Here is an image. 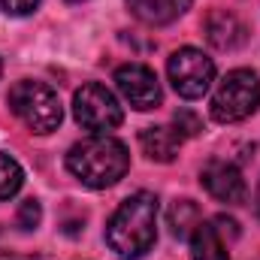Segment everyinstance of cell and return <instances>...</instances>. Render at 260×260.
<instances>
[{
  "label": "cell",
  "mask_w": 260,
  "mask_h": 260,
  "mask_svg": "<svg viewBox=\"0 0 260 260\" xmlns=\"http://www.w3.org/2000/svg\"><path fill=\"white\" fill-rule=\"evenodd\" d=\"M157 239V197L148 191L130 194L106 224V245L124 260L151 251Z\"/></svg>",
  "instance_id": "obj_1"
},
{
  "label": "cell",
  "mask_w": 260,
  "mask_h": 260,
  "mask_svg": "<svg viewBox=\"0 0 260 260\" xmlns=\"http://www.w3.org/2000/svg\"><path fill=\"white\" fill-rule=\"evenodd\" d=\"M0 73H3V64H0Z\"/></svg>",
  "instance_id": "obj_20"
},
{
  "label": "cell",
  "mask_w": 260,
  "mask_h": 260,
  "mask_svg": "<svg viewBox=\"0 0 260 260\" xmlns=\"http://www.w3.org/2000/svg\"><path fill=\"white\" fill-rule=\"evenodd\" d=\"M173 124H176L179 136H197L203 130V121L197 118V112H191V109H179L176 118H173Z\"/></svg>",
  "instance_id": "obj_16"
},
{
  "label": "cell",
  "mask_w": 260,
  "mask_h": 260,
  "mask_svg": "<svg viewBox=\"0 0 260 260\" xmlns=\"http://www.w3.org/2000/svg\"><path fill=\"white\" fill-rule=\"evenodd\" d=\"M0 6L6 15H30L40 6V0H0Z\"/></svg>",
  "instance_id": "obj_17"
},
{
  "label": "cell",
  "mask_w": 260,
  "mask_h": 260,
  "mask_svg": "<svg viewBox=\"0 0 260 260\" xmlns=\"http://www.w3.org/2000/svg\"><path fill=\"white\" fill-rule=\"evenodd\" d=\"M115 85H118L121 97L127 100L133 109H139V112L157 109V106H160V100H164V91H160L157 76H154L145 64H124V67H118V70H115Z\"/></svg>",
  "instance_id": "obj_7"
},
{
  "label": "cell",
  "mask_w": 260,
  "mask_h": 260,
  "mask_svg": "<svg viewBox=\"0 0 260 260\" xmlns=\"http://www.w3.org/2000/svg\"><path fill=\"white\" fill-rule=\"evenodd\" d=\"M191 260H230L224 233L215 221H200L191 233Z\"/></svg>",
  "instance_id": "obj_12"
},
{
  "label": "cell",
  "mask_w": 260,
  "mask_h": 260,
  "mask_svg": "<svg viewBox=\"0 0 260 260\" xmlns=\"http://www.w3.org/2000/svg\"><path fill=\"white\" fill-rule=\"evenodd\" d=\"M179 145H182V136L173 127H142L139 130V148L148 160H157V164H170L176 160L179 154Z\"/></svg>",
  "instance_id": "obj_11"
},
{
  "label": "cell",
  "mask_w": 260,
  "mask_h": 260,
  "mask_svg": "<svg viewBox=\"0 0 260 260\" xmlns=\"http://www.w3.org/2000/svg\"><path fill=\"white\" fill-rule=\"evenodd\" d=\"M73 115L76 121L91 133H109L124 121V109L118 103V97L100 85V82H88L76 91L73 97Z\"/></svg>",
  "instance_id": "obj_5"
},
{
  "label": "cell",
  "mask_w": 260,
  "mask_h": 260,
  "mask_svg": "<svg viewBox=\"0 0 260 260\" xmlns=\"http://www.w3.org/2000/svg\"><path fill=\"white\" fill-rule=\"evenodd\" d=\"M194 0H127L130 12L142 21V24H151V27H160V24H173L176 18H182L188 9H191Z\"/></svg>",
  "instance_id": "obj_10"
},
{
  "label": "cell",
  "mask_w": 260,
  "mask_h": 260,
  "mask_svg": "<svg viewBox=\"0 0 260 260\" xmlns=\"http://www.w3.org/2000/svg\"><path fill=\"white\" fill-rule=\"evenodd\" d=\"M21 185H24V173H21V167H18L9 154L0 151V200L15 197Z\"/></svg>",
  "instance_id": "obj_14"
},
{
  "label": "cell",
  "mask_w": 260,
  "mask_h": 260,
  "mask_svg": "<svg viewBox=\"0 0 260 260\" xmlns=\"http://www.w3.org/2000/svg\"><path fill=\"white\" fill-rule=\"evenodd\" d=\"M200 224V212L191 200H176L173 209H170V227H173V236H191L194 227Z\"/></svg>",
  "instance_id": "obj_13"
},
{
  "label": "cell",
  "mask_w": 260,
  "mask_h": 260,
  "mask_svg": "<svg viewBox=\"0 0 260 260\" xmlns=\"http://www.w3.org/2000/svg\"><path fill=\"white\" fill-rule=\"evenodd\" d=\"M257 215H260V185H257Z\"/></svg>",
  "instance_id": "obj_18"
},
{
  "label": "cell",
  "mask_w": 260,
  "mask_h": 260,
  "mask_svg": "<svg viewBox=\"0 0 260 260\" xmlns=\"http://www.w3.org/2000/svg\"><path fill=\"white\" fill-rule=\"evenodd\" d=\"M167 73H170V82H173L179 97L197 100L215 82V61L209 55H203L200 49H194V46H185V49L173 52V58L167 64Z\"/></svg>",
  "instance_id": "obj_6"
},
{
  "label": "cell",
  "mask_w": 260,
  "mask_h": 260,
  "mask_svg": "<svg viewBox=\"0 0 260 260\" xmlns=\"http://www.w3.org/2000/svg\"><path fill=\"white\" fill-rule=\"evenodd\" d=\"M260 109V79L254 70H230L212 94V118L218 124L245 121Z\"/></svg>",
  "instance_id": "obj_3"
},
{
  "label": "cell",
  "mask_w": 260,
  "mask_h": 260,
  "mask_svg": "<svg viewBox=\"0 0 260 260\" xmlns=\"http://www.w3.org/2000/svg\"><path fill=\"white\" fill-rule=\"evenodd\" d=\"M70 3H79V0H70Z\"/></svg>",
  "instance_id": "obj_19"
},
{
  "label": "cell",
  "mask_w": 260,
  "mask_h": 260,
  "mask_svg": "<svg viewBox=\"0 0 260 260\" xmlns=\"http://www.w3.org/2000/svg\"><path fill=\"white\" fill-rule=\"evenodd\" d=\"M15 221H18V227H21V230H37V227H40V221H43V206H40L37 200H24V203L18 206Z\"/></svg>",
  "instance_id": "obj_15"
},
{
  "label": "cell",
  "mask_w": 260,
  "mask_h": 260,
  "mask_svg": "<svg viewBox=\"0 0 260 260\" xmlns=\"http://www.w3.org/2000/svg\"><path fill=\"white\" fill-rule=\"evenodd\" d=\"M9 109L34 130V133H52L58 130L64 109L58 100V91L49 88L46 82H15L9 91Z\"/></svg>",
  "instance_id": "obj_4"
},
{
  "label": "cell",
  "mask_w": 260,
  "mask_h": 260,
  "mask_svg": "<svg viewBox=\"0 0 260 260\" xmlns=\"http://www.w3.org/2000/svg\"><path fill=\"white\" fill-rule=\"evenodd\" d=\"M200 185L218 203H242L245 200V179L236 164L230 160H209L200 173Z\"/></svg>",
  "instance_id": "obj_8"
},
{
  "label": "cell",
  "mask_w": 260,
  "mask_h": 260,
  "mask_svg": "<svg viewBox=\"0 0 260 260\" xmlns=\"http://www.w3.org/2000/svg\"><path fill=\"white\" fill-rule=\"evenodd\" d=\"M206 40H209L218 52H233V49H239V46L248 40V30H245V24H242L233 12L215 9V12H209V18H206Z\"/></svg>",
  "instance_id": "obj_9"
},
{
  "label": "cell",
  "mask_w": 260,
  "mask_h": 260,
  "mask_svg": "<svg viewBox=\"0 0 260 260\" xmlns=\"http://www.w3.org/2000/svg\"><path fill=\"white\" fill-rule=\"evenodd\" d=\"M67 170L85 188H94V191L112 188L127 176L130 170L127 145L118 142L109 133H94V136L76 142L67 151Z\"/></svg>",
  "instance_id": "obj_2"
}]
</instances>
